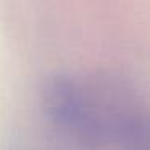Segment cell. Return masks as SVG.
Here are the masks:
<instances>
[{
  "label": "cell",
  "instance_id": "1",
  "mask_svg": "<svg viewBox=\"0 0 150 150\" xmlns=\"http://www.w3.org/2000/svg\"><path fill=\"white\" fill-rule=\"evenodd\" d=\"M16 150H149L145 111L87 120H47Z\"/></svg>",
  "mask_w": 150,
  "mask_h": 150
}]
</instances>
